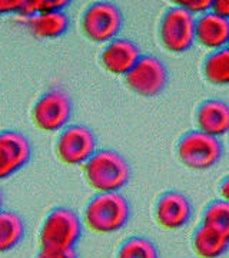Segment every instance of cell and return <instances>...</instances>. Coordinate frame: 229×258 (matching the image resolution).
Returning <instances> with one entry per match:
<instances>
[{
    "label": "cell",
    "mask_w": 229,
    "mask_h": 258,
    "mask_svg": "<svg viewBox=\"0 0 229 258\" xmlns=\"http://www.w3.org/2000/svg\"><path fill=\"white\" fill-rule=\"evenodd\" d=\"M85 179L98 194L119 192L130 179V165L112 149L96 151L83 165Z\"/></svg>",
    "instance_id": "obj_1"
},
{
    "label": "cell",
    "mask_w": 229,
    "mask_h": 258,
    "mask_svg": "<svg viewBox=\"0 0 229 258\" xmlns=\"http://www.w3.org/2000/svg\"><path fill=\"white\" fill-rule=\"evenodd\" d=\"M130 205L120 192L98 194L83 210V224L96 234H112L129 221Z\"/></svg>",
    "instance_id": "obj_2"
},
{
    "label": "cell",
    "mask_w": 229,
    "mask_h": 258,
    "mask_svg": "<svg viewBox=\"0 0 229 258\" xmlns=\"http://www.w3.org/2000/svg\"><path fill=\"white\" fill-rule=\"evenodd\" d=\"M82 231L83 221L73 210L55 208L46 215L39 231L40 248H74Z\"/></svg>",
    "instance_id": "obj_3"
},
{
    "label": "cell",
    "mask_w": 229,
    "mask_h": 258,
    "mask_svg": "<svg viewBox=\"0 0 229 258\" xmlns=\"http://www.w3.org/2000/svg\"><path fill=\"white\" fill-rule=\"evenodd\" d=\"M176 155L186 168L205 171L219 162L223 155V147L215 137L201 131H191L179 139Z\"/></svg>",
    "instance_id": "obj_4"
},
{
    "label": "cell",
    "mask_w": 229,
    "mask_h": 258,
    "mask_svg": "<svg viewBox=\"0 0 229 258\" xmlns=\"http://www.w3.org/2000/svg\"><path fill=\"white\" fill-rule=\"evenodd\" d=\"M123 25L120 9L112 2H95L89 5L81 18L82 33L95 43L116 39Z\"/></svg>",
    "instance_id": "obj_5"
},
{
    "label": "cell",
    "mask_w": 229,
    "mask_h": 258,
    "mask_svg": "<svg viewBox=\"0 0 229 258\" xmlns=\"http://www.w3.org/2000/svg\"><path fill=\"white\" fill-rule=\"evenodd\" d=\"M72 101L62 89L43 93L32 108L33 125L42 132H57L67 126L72 116Z\"/></svg>",
    "instance_id": "obj_6"
},
{
    "label": "cell",
    "mask_w": 229,
    "mask_h": 258,
    "mask_svg": "<svg viewBox=\"0 0 229 258\" xmlns=\"http://www.w3.org/2000/svg\"><path fill=\"white\" fill-rule=\"evenodd\" d=\"M57 159L67 166H83L96 152V138L85 125H67L56 139Z\"/></svg>",
    "instance_id": "obj_7"
},
{
    "label": "cell",
    "mask_w": 229,
    "mask_h": 258,
    "mask_svg": "<svg viewBox=\"0 0 229 258\" xmlns=\"http://www.w3.org/2000/svg\"><path fill=\"white\" fill-rule=\"evenodd\" d=\"M195 16L179 6L165 12L159 25L161 43L172 53H183L195 42Z\"/></svg>",
    "instance_id": "obj_8"
},
{
    "label": "cell",
    "mask_w": 229,
    "mask_h": 258,
    "mask_svg": "<svg viewBox=\"0 0 229 258\" xmlns=\"http://www.w3.org/2000/svg\"><path fill=\"white\" fill-rule=\"evenodd\" d=\"M168 78V69L159 57L142 55L125 76V82L132 92L143 98H152L165 89Z\"/></svg>",
    "instance_id": "obj_9"
},
{
    "label": "cell",
    "mask_w": 229,
    "mask_h": 258,
    "mask_svg": "<svg viewBox=\"0 0 229 258\" xmlns=\"http://www.w3.org/2000/svg\"><path fill=\"white\" fill-rule=\"evenodd\" d=\"M32 158V144L18 131L0 132V181L20 171Z\"/></svg>",
    "instance_id": "obj_10"
},
{
    "label": "cell",
    "mask_w": 229,
    "mask_h": 258,
    "mask_svg": "<svg viewBox=\"0 0 229 258\" xmlns=\"http://www.w3.org/2000/svg\"><path fill=\"white\" fill-rule=\"evenodd\" d=\"M192 217V204L186 195L179 191H168L155 205L156 222L165 230H179Z\"/></svg>",
    "instance_id": "obj_11"
},
{
    "label": "cell",
    "mask_w": 229,
    "mask_h": 258,
    "mask_svg": "<svg viewBox=\"0 0 229 258\" xmlns=\"http://www.w3.org/2000/svg\"><path fill=\"white\" fill-rule=\"evenodd\" d=\"M140 56V49L136 43L129 39L116 37L102 50L101 64L109 74L126 76Z\"/></svg>",
    "instance_id": "obj_12"
},
{
    "label": "cell",
    "mask_w": 229,
    "mask_h": 258,
    "mask_svg": "<svg viewBox=\"0 0 229 258\" xmlns=\"http://www.w3.org/2000/svg\"><path fill=\"white\" fill-rule=\"evenodd\" d=\"M229 40V20L216 16L215 13L208 12L201 15L195 20V42L201 46L219 50L228 46Z\"/></svg>",
    "instance_id": "obj_13"
},
{
    "label": "cell",
    "mask_w": 229,
    "mask_h": 258,
    "mask_svg": "<svg viewBox=\"0 0 229 258\" xmlns=\"http://www.w3.org/2000/svg\"><path fill=\"white\" fill-rule=\"evenodd\" d=\"M198 131L219 138L229 132V103L220 99H208L196 111Z\"/></svg>",
    "instance_id": "obj_14"
},
{
    "label": "cell",
    "mask_w": 229,
    "mask_h": 258,
    "mask_svg": "<svg viewBox=\"0 0 229 258\" xmlns=\"http://www.w3.org/2000/svg\"><path fill=\"white\" fill-rule=\"evenodd\" d=\"M20 19L29 32L39 39H55L62 36L69 29V16L63 10L39 13Z\"/></svg>",
    "instance_id": "obj_15"
},
{
    "label": "cell",
    "mask_w": 229,
    "mask_h": 258,
    "mask_svg": "<svg viewBox=\"0 0 229 258\" xmlns=\"http://www.w3.org/2000/svg\"><path fill=\"white\" fill-rule=\"evenodd\" d=\"M192 248L199 258H219L229 248V240L201 224L193 232Z\"/></svg>",
    "instance_id": "obj_16"
},
{
    "label": "cell",
    "mask_w": 229,
    "mask_h": 258,
    "mask_svg": "<svg viewBox=\"0 0 229 258\" xmlns=\"http://www.w3.org/2000/svg\"><path fill=\"white\" fill-rule=\"evenodd\" d=\"M26 225L18 212L0 211V254L18 247L25 238Z\"/></svg>",
    "instance_id": "obj_17"
},
{
    "label": "cell",
    "mask_w": 229,
    "mask_h": 258,
    "mask_svg": "<svg viewBox=\"0 0 229 258\" xmlns=\"http://www.w3.org/2000/svg\"><path fill=\"white\" fill-rule=\"evenodd\" d=\"M203 76L206 81L216 86L229 85V47L215 50L206 56L203 62Z\"/></svg>",
    "instance_id": "obj_18"
},
{
    "label": "cell",
    "mask_w": 229,
    "mask_h": 258,
    "mask_svg": "<svg viewBox=\"0 0 229 258\" xmlns=\"http://www.w3.org/2000/svg\"><path fill=\"white\" fill-rule=\"evenodd\" d=\"M202 224L229 240V203L216 200L209 204L203 211Z\"/></svg>",
    "instance_id": "obj_19"
},
{
    "label": "cell",
    "mask_w": 229,
    "mask_h": 258,
    "mask_svg": "<svg viewBox=\"0 0 229 258\" xmlns=\"http://www.w3.org/2000/svg\"><path fill=\"white\" fill-rule=\"evenodd\" d=\"M116 258H159V251L145 237H130L120 244Z\"/></svg>",
    "instance_id": "obj_20"
},
{
    "label": "cell",
    "mask_w": 229,
    "mask_h": 258,
    "mask_svg": "<svg viewBox=\"0 0 229 258\" xmlns=\"http://www.w3.org/2000/svg\"><path fill=\"white\" fill-rule=\"evenodd\" d=\"M69 5L66 0H32L25 2L22 9L19 10V18H29L39 13H49V12H57L63 10Z\"/></svg>",
    "instance_id": "obj_21"
},
{
    "label": "cell",
    "mask_w": 229,
    "mask_h": 258,
    "mask_svg": "<svg viewBox=\"0 0 229 258\" xmlns=\"http://www.w3.org/2000/svg\"><path fill=\"white\" fill-rule=\"evenodd\" d=\"M176 5L195 16V15H205L211 12L212 0H183V2H176Z\"/></svg>",
    "instance_id": "obj_22"
},
{
    "label": "cell",
    "mask_w": 229,
    "mask_h": 258,
    "mask_svg": "<svg viewBox=\"0 0 229 258\" xmlns=\"http://www.w3.org/2000/svg\"><path fill=\"white\" fill-rule=\"evenodd\" d=\"M36 258H78L74 248H40Z\"/></svg>",
    "instance_id": "obj_23"
},
{
    "label": "cell",
    "mask_w": 229,
    "mask_h": 258,
    "mask_svg": "<svg viewBox=\"0 0 229 258\" xmlns=\"http://www.w3.org/2000/svg\"><path fill=\"white\" fill-rule=\"evenodd\" d=\"M25 0H0V16L8 13H16L22 9Z\"/></svg>",
    "instance_id": "obj_24"
},
{
    "label": "cell",
    "mask_w": 229,
    "mask_h": 258,
    "mask_svg": "<svg viewBox=\"0 0 229 258\" xmlns=\"http://www.w3.org/2000/svg\"><path fill=\"white\" fill-rule=\"evenodd\" d=\"M211 12L219 18L229 20V0H212Z\"/></svg>",
    "instance_id": "obj_25"
},
{
    "label": "cell",
    "mask_w": 229,
    "mask_h": 258,
    "mask_svg": "<svg viewBox=\"0 0 229 258\" xmlns=\"http://www.w3.org/2000/svg\"><path fill=\"white\" fill-rule=\"evenodd\" d=\"M219 195L220 200L229 203V176H226L219 185Z\"/></svg>",
    "instance_id": "obj_26"
},
{
    "label": "cell",
    "mask_w": 229,
    "mask_h": 258,
    "mask_svg": "<svg viewBox=\"0 0 229 258\" xmlns=\"http://www.w3.org/2000/svg\"><path fill=\"white\" fill-rule=\"evenodd\" d=\"M3 200H5V197H3V191L0 189V211H2V207H3Z\"/></svg>",
    "instance_id": "obj_27"
},
{
    "label": "cell",
    "mask_w": 229,
    "mask_h": 258,
    "mask_svg": "<svg viewBox=\"0 0 229 258\" xmlns=\"http://www.w3.org/2000/svg\"><path fill=\"white\" fill-rule=\"evenodd\" d=\"M226 47H229V40H228V46H226Z\"/></svg>",
    "instance_id": "obj_28"
}]
</instances>
